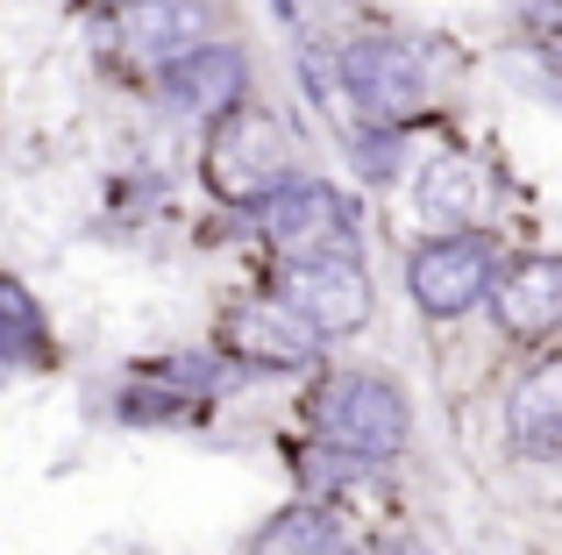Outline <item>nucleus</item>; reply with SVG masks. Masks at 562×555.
<instances>
[{
    "label": "nucleus",
    "instance_id": "nucleus-11",
    "mask_svg": "<svg viewBox=\"0 0 562 555\" xmlns=\"http://www.w3.org/2000/svg\"><path fill=\"white\" fill-rule=\"evenodd\" d=\"M506 428H513V442L535 449V456H562V356L535 363V371L513 385Z\"/></svg>",
    "mask_w": 562,
    "mask_h": 555
},
{
    "label": "nucleus",
    "instance_id": "nucleus-3",
    "mask_svg": "<svg viewBox=\"0 0 562 555\" xmlns=\"http://www.w3.org/2000/svg\"><path fill=\"white\" fill-rule=\"evenodd\" d=\"M278 306H292L314 335H357L371 320V278L357 257H292L278 278Z\"/></svg>",
    "mask_w": 562,
    "mask_h": 555
},
{
    "label": "nucleus",
    "instance_id": "nucleus-6",
    "mask_svg": "<svg viewBox=\"0 0 562 555\" xmlns=\"http://www.w3.org/2000/svg\"><path fill=\"white\" fill-rule=\"evenodd\" d=\"M221 342H228V356H243L249 371H306V363L321 356V335L278 299H243L228 314V328H221Z\"/></svg>",
    "mask_w": 562,
    "mask_h": 555
},
{
    "label": "nucleus",
    "instance_id": "nucleus-12",
    "mask_svg": "<svg viewBox=\"0 0 562 555\" xmlns=\"http://www.w3.org/2000/svg\"><path fill=\"white\" fill-rule=\"evenodd\" d=\"M249 555H349V548H342V520L335 513L292 506V513H278L271 528L249 542Z\"/></svg>",
    "mask_w": 562,
    "mask_h": 555
},
{
    "label": "nucleus",
    "instance_id": "nucleus-4",
    "mask_svg": "<svg viewBox=\"0 0 562 555\" xmlns=\"http://www.w3.org/2000/svg\"><path fill=\"white\" fill-rule=\"evenodd\" d=\"M342 86H349V100H357L371 122H406V114L427 100L420 57H413L406 43H392V36L349 43V50H342Z\"/></svg>",
    "mask_w": 562,
    "mask_h": 555
},
{
    "label": "nucleus",
    "instance_id": "nucleus-7",
    "mask_svg": "<svg viewBox=\"0 0 562 555\" xmlns=\"http://www.w3.org/2000/svg\"><path fill=\"white\" fill-rule=\"evenodd\" d=\"M278 122H257V114H221V128H214V150H206V171H214V185L228 200H271L278 185V136H271Z\"/></svg>",
    "mask_w": 562,
    "mask_h": 555
},
{
    "label": "nucleus",
    "instance_id": "nucleus-15",
    "mask_svg": "<svg viewBox=\"0 0 562 555\" xmlns=\"http://www.w3.org/2000/svg\"><path fill=\"white\" fill-rule=\"evenodd\" d=\"M378 555H413V548H378Z\"/></svg>",
    "mask_w": 562,
    "mask_h": 555
},
{
    "label": "nucleus",
    "instance_id": "nucleus-5",
    "mask_svg": "<svg viewBox=\"0 0 562 555\" xmlns=\"http://www.w3.org/2000/svg\"><path fill=\"white\" fill-rule=\"evenodd\" d=\"M257 222H263V236H278L285 250H300V257H349V207H342L335 185L285 179L257 207Z\"/></svg>",
    "mask_w": 562,
    "mask_h": 555
},
{
    "label": "nucleus",
    "instance_id": "nucleus-13",
    "mask_svg": "<svg viewBox=\"0 0 562 555\" xmlns=\"http://www.w3.org/2000/svg\"><path fill=\"white\" fill-rule=\"evenodd\" d=\"M477 171L463 165V157H441V165H427L420 171V207H427V222H470V214H477Z\"/></svg>",
    "mask_w": 562,
    "mask_h": 555
},
{
    "label": "nucleus",
    "instance_id": "nucleus-16",
    "mask_svg": "<svg viewBox=\"0 0 562 555\" xmlns=\"http://www.w3.org/2000/svg\"><path fill=\"white\" fill-rule=\"evenodd\" d=\"M108 8H128V0H108Z\"/></svg>",
    "mask_w": 562,
    "mask_h": 555
},
{
    "label": "nucleus",
    "instance_id": "nucleus-14",
    "mask_svg": "<svg viewBox=\"0 0 562 555\" xmlns=\"http://www.w3.org/2000/svg\"><path fill=\"white\" fill-rule=\"evenodd\" d=\"M0 356L14 363H50V335H43V314L14 278H0Z\"/></svg>",
    "mask_w": 562,
    "mask_h": 555
},
{
    "label": "nucleus",
    "instance_id": "nucleus-1",
    "mask_svg": "<svg viewBox=\"0 0 562 555\" xmlns=\"http://www.w3.org/2000/svg\"><path fill=\"white\" fill-rule=\"evenodd\" d=\"M314 434L342 456H398L413 434V406L392 377H371V371H342L314 392Z\"/></svg>",
    "mask_w": 562,
    "mask_h": 555
},
{
    "label": "nucleus",
    "instance_id": "nucleus-2",
    "mask_svg": "<svg viewBox=\"0 0 562 555\" xmlns=\"http://www.w3.org/2000/svg\"><path fill=\"white\" fill-rule=\"evenodd\" d=\"M492 278H498V250H492V236H477V228H449V236L420 242L413 264H406L413 299H420L435 320L470 314V306L492 292Z\"/></svg>",
    "mask_w": 562,
    "mask_h": 555
},
{
    "label": "nucleus",
    "instance_id": "nucleus-8",
    "mask_svg": "<svg viewBox=\"0 0 562 555\" xmlns=\"http://www.w3.org/2000/svg\"><path fill=\"white\" fill-rule=\"evenodd\" d=\"M492 314L513 342H541L562 328V257H520L492 278Z\"/></svg>",
    "mask_w": 562,
    "mask_h": 555
},
{
    "label": "nucleus",
    "instance_id": "nucleus-9",
    "mask_svg": "<svg viewBox=\"0 0 562 555\" xmlns=\"http://www.w3.org/2000/svg\"><path fill=\"white\" fill-rule=\"evenodd\" d=\"M206 29H214V14H206V0H128L122 8V50L136 57V65H179L206 43Z\"/></svg>",
    "mask_w": 562,
    "mask_h": 555
},
{
    "label": "nucleus",
    "instance_id": "nucleus-10",
    "mask_svg": "<svg viewBox=\"0 0 562 555\" xmlns=\"http://www.w3.org/2000/svg\"><path fill=\"white\" fill-rule=\"evenodd\" d=\"M165 93L179 100L186 114H206V122H221V114H235V100L249 93V57L235 50V43H200L192 57L165 65Z\"/></svg>",
    "mask_w": 562,
    "mask_h": 555
}]
</instances>
